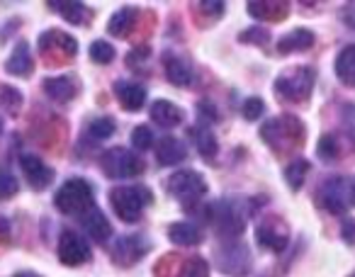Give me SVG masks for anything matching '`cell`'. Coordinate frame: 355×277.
<instances>
[{"instance_id": "1f68e13d", "label": "cell", "mask_w": 355, "mask_h": 277, "mask_svg": "<svg viewBox=\"0 0 355 277\" xmlns=\"http://www.w3.org/2000/svg\"><path fill=\"white\" fill-rule=\"evenodd\" d=\"M90 136H95V138H110L114 134V119H110V117H100V119H95V122H90Z\"/></svg>"}, {"instance_id": "8fae6325", "label": "cell", "mask_w": 355, "mask_h": 277, "mask_svg": "<svg viewBox=\"0 0 355 277\" xmlns=\"http://www.w3.org/2000/svg\"><path fill=\"white\" fill-rule=\"evenodd\" d=\"M146 251H148V243L144 236H122L114 243L112 258L119 265H132V262H137Z\"/></svg>"}, {"instance_id": "9a60e30c", "label": "cell", "mask_w": 355, "mask_h": 277, "mask_svg": "<svg viewBox=\"0 0 355 277\" xmlns=\"http://www.w3.org/2000/svg\"><path fill=\"white\" fill-rule=\"evenodd\" d=\"M80 222H83L85 233H88V236L93 238V241L105 243L110 236H112V226H110L107 217H105V214L100 212L98 207L88 209V212H85L83 217H80Z\"/></svg>"}, {"instance_id": "d6a6232c", "label": "cell", "mask_w": 355, "mask_h": 277, "mask_svg": "<svg viewBox=\"0 0 355 277\" xmlns=\"http://www.w3.org/2000/svg\"><path fill=\"white\" fill-rule=\"evenodd\" d=\"M17 193V178L8 168H0V199H10Z\"/></svg>"}, {"instance_id": "ba28073f", "label": "cell", "mask_w": 355, "mask_h": 277, "mask_svg": "<svg viewBox=\"0 0 355 277\" xmlns=\"http://www.w3.org/2000/svg\"><path fill=\"white\" fill-rule=\"evenodd\" d=\"M214 262H217V267L224 272V275L243 277L248 270H251V253H248L246 243H241V241H227L224 246L217 248Z\"/></svg>"}, {"instance_id": "ab89813d", "label": "cell", "mask_w": 355, "mask_h": 277, "mask_svg": "<svg viewBox=\"0 0 355 277\" xmlns=\"http://www.w3.org/2000/svg\"><path fill=\"white\" fill-rule=\"evenodd\" d=\"M15 277H40V275H35V272H20V275H15Z\"/></svg>"}, {"instance_id": "4dcf8cb0", "label": "cell", "mask_w": 355, "mask_h": 277, "mask_svg": "<svg viewBox=\"0 0 355 277\" xmlns=\"http://www.w3.org/2000/svg\"><path fill=\"white\" fill-rule=\"evenodd\" d=\"M0 102L6 105L8 112L15 114L17 109H20V102H22V95L17 93L15 88H10V85H0Z\"/></svg>"}, {"instance_id": "5b68a950", "label": "cell", "mask_w": 355, "mask_h": 277, "mask_svg": "<svg viewBox=\"0 0 355 277\" xmlns=\"http://www.w3.org/2000/svg\"><path fill=\"white\" fill-rule=\"evenodd\" d=\"M148 202H151V195L144 188H129V185H124V188H114L110 193V204H112L114 214L127 224L137 222Z\"/></svg>"}, {"instance_id": "f35d334b", "label": "cell", "mask_w": 355, "mask_h": 277, "mask_svg": "<svg viewBox=\"0 0 355 277\" xmlns=\"http://www.w3.org/2000/svg\"><path fill=\"white\" fill-rule=\"evenodd\" d=\"M266 42L268 39V35L266 32H261V30H253V32H243L241 35V42Z\"/></svg>"}, {"instance_id": "8992f818", "label": "cell", "mask_w": 355, "mask_h": 277, "mask_svg": "<svg viewBox=\"0 0 355 277\" xmlns=\"http://www.w3.org/2000/svg\"><path fill=\"white\" fill-rule=\"evenodd\" d=\"M100 166H103L105 175L112 180H127V178H137V175L144 173V163L139 156H134L129 149H122V146H114V149H107L100 159Z\"/></svg>"}, {"instance_id": "9c48e42d", "label": "cell", "mask_w": 355, "mask_h": 277, "mask_svg": "<svg viewBox=\"0 0 355 277\" xmlns=\"http://www.w3.org/2000/svg\"><path fill=\"white\" fill-rule=\"evenodd\" d=\"M261 136L266 138L270 146H282L287 141H297L302 138V122L297 117H277V119H270V122L263 124L261 129Z\"/></svg>"}, {"instance_id": "277c9868", "label": "cell", "mask_w": 355, "mask_h": 277, "mask_svg": "<svg viewBox=\"0 0 355 277\" xmlns=\"http://www.w3.org/2000/svg\"><path fill=\"white\" fill-rule=\"evenodd\" d=\"M319 204L331 214H343L355 204V183L348 178H329L316 193Z\"/></svg>"}, {"instance_id": "30bf717a", "label": "cell", "mask_w": 355, "mask_h": 277, "mask_svg": "<svg viewBox=\"0 0 355 277\" xmlns=\"http://www.w3.org/2000/svg\"><path fill=\"white\" fill-rule=\"evenodd\" d=\"M59 258L64 265L78 267L90 260V248L76 231H64L59 238Z\"/></svg>"}, {"instance_id": "d590c367", "label": "cell", "mask_w": 355, "mask_h": 277, "mask_svg": "<svg viewBox=\"0 0 355 277\" xmlns=\"http://www.w3.org/2000/svg\"><path fill=\"white\" fill-rule=\"evenodd\" d=\"M340 233H343L345 243H350V246H355V222H353V219H345L343 226H340Z\"/></svg>"}, {"instance_id": "7402d4cb", "label": "cell", "mask_w": 355, "mask_h": 277, "mask_svg": "<svg viewBox=\"0 0 355 277\" xmlns=\"http://www.w3.org/2000/svg\"><path fill=\"white\" fill-rule=\"evenodd\" d=\"M336 75L340 78V83L355 88V44L340 49L338 59H336Z\"/></svg>"}, {"instance_id": "d4e9b609", "label": "cell", "mask_w": 355, "mask_h": 277, "mask_svg": "<svg viewBox=\"0 0 355 277\" xmlns=\"http://www.w3.org/2000/svg\"><path fill=\"white\" fill-rule=\"evenodd\" d=\"M54 10H59L71 25H80V22L88 20V6L85 3H73V0H56V3H49Z\"/></svg>"}, {"instance_id": "f546056e", "label": "cell", "mask_w": 355, "mask_h": 277, "mask_svg": "<svg viewBox=\"0 0 355 277\" xmlns=\"http://www.w3.org/2000/svg\"><path fill=\"white\" fill-rule=\"evenodd\" d=\"M180 277H209L207 260H205V258H190V260L185 262Z\"/></svg>"}, {"instance_id": "7c38bea8", "label": "cell", "mask_w": 355, "mask_h": 277, "mask_svg": "<svg viewBox=\"0 0 355 277\" xmlns=\"http://www.w3.org/2000/svg\"><path fill=\"white\" fill-rule=\"evenodd\" d=\"M20 166H22V173H25V178L30 180L35 190H44L46 185L51 183V178H54V173H51L49 166H46L44 161H42L40 156H35V154L22 156Z\"/></svg>"}, {"instance_id": "836d02e7", "label": "cell", "mask_w": 355, "mask_h": 277, "mask_svg": "<svg viewBox=\"0 0 355 277\" xmlns=\"http://www.w3.org/2000/svg\"><path fill=\"white\" fill-rule=\"evenodd\" d=\"M316 154H319L321 159H326V161H331V159H336V156H338V141H336L334 134H326V136H321L319 146H316Z\"/></svg>"}, {"instance_id": "f1b7e54d", "label": "cell", "mask_w": 355, "mask_h": 277, "mask_svg": "<svg viewBox=\"0 0 355 277\" xmlns=\"http://www.w3.org/2000/svg\"><path fill=\"white\" fill-rule=\"evenodd\" d=\"M90 59H93L95 64H110V61L114 59V49L107 44V42L98 39L90 44Z\"/></svg>"}, {"instance_id": "52a82bcc", "label": "cell", "mask_w": 355, "mask_h": 277, "mask_svg": "<svg viewBox=\"0 0 355 277\" xmlns=\"http://www.w3.org/2000/svg\"><path fill=\"white\" fill-rule=\"evenodd\" d=\"M311 88H314V71L306 69V66H300L295 71H287L280 78L275 80V90L280 98L292 100V102H302L311 95Z\"/></svg>"}, {"instance_id": "6da1fadb", "label": "cell", "mask_w": 355, "mask_h": 277, "mask_svg": "<svg viewBox=\"0 0 355 277\" xmlns=\"http://www.w3.org/2000/svg\"><path fill=\"white\" fill-rule=\"evenodd\" d=\"M248 209L251 207H243L236 199H217L209 204L207 219L224 241H236L246 229Z\"/></svg>"}, {"instance_id": "7a4b0ae2", "label": "cell", "mask_w": 355, "mask_h": 277, "mask_svg": "<svg viewBox=\"0 0 355 277\" xmlns=\"http://www.w3.org/2000/svg\"><path fill=\"white\" fill-rule=\"evenodd\" d=\"M54 202L64 214H76V217H83L88 209L95 207L93 188H90V183H85L83 178H71L59 188Z\"/></svg>"}, {"instance_id": "74e56055", "label": "cell", "mask_w": 355, "mask_h": 277, "mask_svg": "<svg viewBox=\"0 0 355 277\" xmlns=\"http://www.w3.org/2000/svg\"><path fill=\"white\" fill-rule=\"evenodd\" d=\"M200 8H202V12H207V15H222L224 12V3H200Z\"/></svg>"}, {"instance_id": "603a6c76", "label": "cell", "mask_w": 355, "mask_h": 277, "mask_svg": "<svg viewBox=\"0 0 355 277\" xmlns=\"http://www.w3.org/2000/svg\"><path fill=\"white\" fill-rule=\"evenodd\" d=\"M44 93L49 95L56 102H69L76 95V85L69 75H56V78H46L44 80Z\"/></svg>"}, {"instance_id": "d6986e66", "label": "cell", "mask_w": 355, "mask_h": 277, "mask_svg": "<svg viewBox=\"0 0 355 277\" xmlns=\"http://www.w3.org/2000/svg\"><path fill=\"white\" fill-rule=\"evenodd\" d=\"M309 46H314V32L304 30H292L290 35H285L280 42H277V51L280 54H292V51H306Z\"/></svg>"}, {"instance_id": "8d00e7d4", "label": "cell", "mask_w": 355, "mask_h": 277, "mask_svg": "<svg viewBox=\"0 0 355 277\" xmlns=\"http://www.w3.org/2000/svg\"><path fill=\"white\" fill-rule=\"evenodd\" d=\"M198 112L202 114L205 119H217V107H214L209 100H202V102L198 105Z\"/></svg>"}, {"instance_id": "484cf974", "label": "cell", "mask_w": 355, "mask_h": 277, "mask_svg": "<svg viewBox=\"0 0 355 277\" xmlns=\"http://www.w3.org/2000/svg\"><path fill=\"white\" fill-rule=\"evenodd\" d=\"M134 20H137V8H122L112 15L110 20V35L114 37H124L129 32V27H134Z\"/></svg>"}, {"instance_id": "4316f807", "label": "cell", "mask_w": 355, "mask_h": 277, "mask_svg": "<svg viewBox=\"0 0 355 277\" xmlns=\"http://www.w3.org/2000/svg\"><path fill=\"white\" fill-rule=\"evenodd\" d=\"M306 173H309V161H304V159L292 161V163L285 168V180H287V185H290L292 190H300L302 185H304Z\"/></svg>"}, {"instance_id": "2e32d148", "label": "cell", "mask_w": 355, "mask_h": 277, "mask_svg": "<svg viewBox=\"0 0 355 277\" xmlns=\"http://www.w3.org/2000/svg\"><path fill=\"white\" fill-rule=\"evenodd\" d=\"M151 122L158 124V127L163 129H171V127H178V124L183 122V109L178 107V105H173L171 100H156V102L151 105Z\"/></svg>"}, {"instance_id": "3957f363", "label": "cell", "mask_w": 355, "mask_h": 277, "mask_svg": "<svg viewBox=\"0 0 355 277\" xmlns=\"http://www.w3.org/2000/svg\"><path fill=\"white\" fill-rule=\"evenodd\" d=\"M168 193L183 207H195L207 195V183L198 170H178L168 178Z\"/></svg>"}, {"instance_id": "e0dca14e", "label": "cell", "mask_w": 355, "mask_h": 277, "mask_svg": "<svg viewBox=\"0 0 355 277\" xmlns=\"http://www.w3.org/2000/svg\"><path fill=\"white\" fill-rule=\"evenodd\" d=\"M114 95L119 98L122 107L129 109V112H139L144 107V102H146V90L139 83H129V80L114 83Z\"/></svg>"}, {"instance_id": "ffe728a7", "label": "cell", "mask_w": 355, "mask_h": 277, "mask_svg": "<svg viewBox=\"0 0 355 277\" xmlns=\"http://www.w3.org/2000/svg\"><path fill=\"white\" fill-rule=\"evenodd\" d=\"M32 66H35V61H32L30 46H27L25 42H20V44L12 49L10 59H8V64H6V71L10 75H30Z\"/></svg>"}, {"instance_id": "60d3db41", "label": "cell", "mask_w": 355, "mask_h": 277, "mask_svg": "<svg viewBox=\"0 0 355 277\" xmlns=\"http://www.w3.org/2000/svg\"><path fill=\"white\" fill-rule=\"evenodd\" d=\"M0 134H3V122H0Z\"/></svg>"}, {"instance_id": "44dd1931", "label": "cell", "mask_w": 355, "mask_h": 277, "mask_svg": "<svg viewBox=\"0 0 355 277\" xmlns=\"http://www.w3.org/2000/svg\"><path fill=\"white\" fill-rule=\"evenodd\" d=\"M168 238L173 243H178V246H198L202 241V231H200V226H195L190 222H178L168 229Z\"/></svg>"}, {"instance_id": "83f0119b", "label": "cell", "mask_w": 355, "mask_h": 277, "mask_svg": "<svg viewBox=\"0 0 355 277\" xmlns=\"http://www.w3.org/2000/svg\"><path fill=\"white\" fill-rule=\"evenodd\" d=\"M132 146L137 151H146V149H151V144H153V132L146 127V124H141V127H134V132H132Z\"/></svg>"}, {"instance_id": "4fadbf2b", "label": "cell", "mask_w": 355, "mask_h": 277, "mask_svg": "<svg viewBox=\"0 0 355 277\" xmlns=\"http://www.w3.org/2000/svg\"><path fill=\"white\" fill-rule=\"evenodd\" d=\"M256 238L263 248H270V251H275V253L285 251V246H287V231L280 226L277 219H268V222L258 224Z\"/></svg>"}, {"instance_id": "e575fe53", "label": "cell", "mask_w": 355, "mask_h": 277, "mask_svg": "<svg viewBox=\"0 0 355 277\" xmlns=\"http://www.w3.org/2000/svg\"><path fill=\"white\" fill-rule=\"evenodd\" d=\"M263 109H266V105H263V100L261 98H248L246 102H243V107H241V112H243V117L251 122V119H258L263 114Z\"/></svg>"}, {"instance_id": "cb8c5ba5", "label": "cell", "mask_w": 355, "mask_h": 277, "mask_svg": "<svg viewBox=\"0 0 355 277\" xmlns=\"http://www.w3.org/2000/svg\"><path fill=\"white\" fill-rule=\"evenodd\" d=\"M188 134H190L195 149L200 151L202 159H214V156H217V138H214L212 129L209 127H195V129H190Z\"/></svg>"}, {"instance_id": "5bb4252c", "label": "cell", "mask_w": 355, "mask_h": 277, "mask_svg": "<svg viewBox=\"0 0 355 277\" xmlns=\"http://www.w3.org/2000/svg\"><path fill=\"white\" fill-rule=\"evenodd\" d=\"M163 69H166V78L171 80L178 88H188L193 83V69L185 59L175 54H166L163 56Z\"/></svg>"}, {"instance_id": "ac0fdd59", "label": "cell", "mask_w": 355, "mask_h": 277, "mask_svg": "<svg viewBox=\"0 0 355 277\" xmlns=\"http://www.w3.org/2000/svg\"><path fill=\"white\" fill-rule=\"evenodd\" d=\"M188 151H185L183 141H178L175 136H163L161 141L156 144V159L161 166H175L183 163Z\"/></svg>"}]
</instances>
